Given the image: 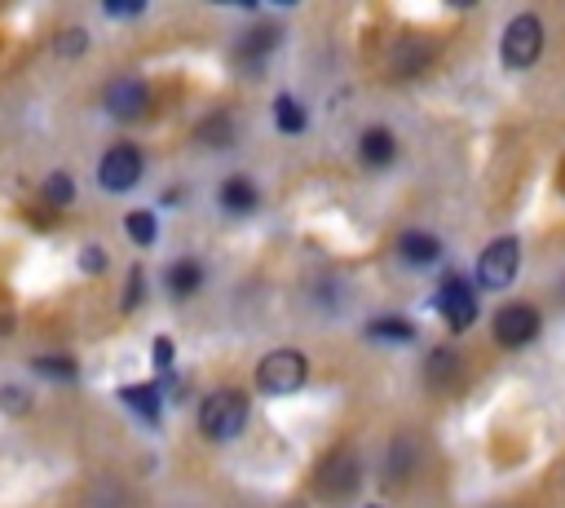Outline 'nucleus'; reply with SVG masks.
Listing matches in <instances>:
<instances>
[{
	"mask_svg": "<svg viewBox=\"0 0 565 508\" xmlns=\"http://www.w3.org/2000/svg\"><path fill=\"white\" fill-rule=\"evenodd\" d=\"M243 424H247V398H243V393L216 389V393L203 398V406H199V428H203V437L230 442V437L243 433Z\"/></svg>",
	"mask_w": 565,
	"mask_h": 508,
	"instance_id": "obj_1",
	"label": "nucleus"
},
{
	"mask_svg": "<svg viewBox=\"0 0 565 508\" xmlns=\"http://www.w3.org/2000/svg\"><path fill=\"white\" fill-rule=\"evenodd\" d=\"M305 375H309L305 353H296V349H274V353H265V362L256 367V389L269 393V398H287V393H296V389L305 384Z\"/></svg>",
	"mask_w": 565,
	"mask_h": 508,
	"instance_id": "obj_2",
	"label": "nucleus"
},
{
	"mask_svg": "<svg viewBox=\"0 0 565 508\" xmlns=\"http://www.w3.org/2000/svg\"><path fill=\"white\" fill-rule=\"evenodd\" d=\"M499 53H503V66H512V71L534 66L539 53H543V22H539L534 13L512 18L508 31H503V49H499Z\"/></svg>",
	"mask_w": 565,
	"mask_h": 508,
	"instance_id": "obj_3",
	"label": "nucleus"
},
{
	"mask_svg": "<svg viewBox=\"0 0 565 508\" xmlns=\"http://www.w3.org/2000/svg\"><path fill=\"white\" fill-rule=\"evenodd\" d=\"M516 269H521V243H516V239H494V243L481 252V261H477V278H481V287H490V292L508 287V283L516 278Z\"/></svg>",
	"mask_w": 565,
	"mask_h": 508,
	"instance_id": "obj_4",
	"label": "nucleus"
},
{
	"mask_svg": "<svg viewBox=\"0 0 565 508\" xmlns=\"http://www.w3.org/2000/svg\"><path fill=\"white\" fill-rule=\"evenodd\" d=\"M97 177L106 190H132L141 181V155L137 146H110L97 163Z\"/></svg>",
	"mask_w": 565,
	"mask_h": 508,
	"instance_id": "obj_5",
	"label": "nucleus"
},
{
	"mask_svg": "<svg viewBox=\"0 0 565 508\" xmlns=\"http://www.w3.org/2000/svg\"><path fill=\"white\" fill-rule=\"evenodd\" d=\"M534 336H539V314H534V305H503V309L494 314V340H499V345L516 349V345H530Z\"/></svg>",
	"mask_w": 565,
	"mask_h": 508,
	"instance_id": "obj_6",
	"label": "nucleus"
},
{
	"mask_svg": "<svg viewBox=\"0 0 565 508\" xmlns=\"http://www.w3.org/2000/svg\"><path fill=\"white\" fill-rule=\"evenodd\" d=\"M437 309H441V318H446L455 331H463V327H472V318H477V296H472L468 283L446 278L441 292H437Z\"/></svg>",
	"mask_w": 565,
	"mask_h": 508,
	"instance_id": "obj_7",
	"label": "nucleus"
},
{
	"mask_svg": "<svg viewBox=\"0 0 565 508\" xmlns=\"http://www.w3.org/2000/svg\"><path fill=\"white\" fill-rule=\"evenodd\" d=\"M318 490L322 499H349L358 490V464L349 455H327L318 468Z\"/></svg>",
	"mask_w": 565,
	"mask_h": 508,
	"instance_id": "obj_8",
	"label": "nucleus"
},
{
	"mask_svg": "<svg viewBox=\"0 0 565 508\" xmlns=\"http://www.w3.org/2000/svg\"><path fill=\"white\" fill-rule=\"evenodd\" d=\"M146 102H150V93H146V84L137 75H124V80L106 84V110L119 115V119H137L146 110Z\"/></svg>",
	"mask_w": 565,
	"mask_h": 508,
	"instance_id": "obj_9",
	"label": "nucleus"
},
{
	"mask_svg": "<svg viewBox=\"0 0 565 508\" xmlns=\"http://www.w3.org/2000/svg\"><path fill=\"white\" fill-rule=\"evenodd\" d=\"M393 155H397V146H393V133H388V128H366V133H362V159H366L371 168L393 163Z\"/></svg>",
	"mask_w": 565,
	"mask_h": 508,
	"instance_id": "obj_10",
	"label": "nucleus"
},
{
	"mask_svg": "<svg viewBox=\"0 0 565 508\" xmlns=\"http://www.w3.org/2000/svg\"><path fill=\"white\" fill-rule=\"evenodd\" d=\"M397 247H402V256H406L411 265H428V261L441 256V243H437L433 234H419V230H406Z\"/></svg>",
	"mask_w": 565,
	"mask_h": 508,
	"instance_id": "obj_11",
	"label": "nucleus"
},
{
	"mask_svg": "<svg viewBox=\"0 0 565 508\" xmlns=\"http://www.w3.org/2000/svg\"><path fill=\"white\" fill-rule=\"evenodd\" d=\"M119 398H124L146 424H159V389H154V384H128V389H119Z\"/></svg>",
	"mask_w": 565,
	"mask_h": 508,
	"instance_id": "obj_12",
	"label": "nucleus"
},
{
	"mask_svg": "<svg viewBox=\"0 0 565 508\" xmlns=\"http://www.w3.org/2000/svg\"><path fill=\"white\" fill-rule=\"evenodd\" d=\"M221 203H225L230 212H252V208H256V186L243 181V177H230V181L221 186Z\"/></svg>",
	"mask_w": 565,
	"mask_h": 508,
	"instance_id": "obj_13",
	"label": "nucleus"
},
{
	"mask_svg": "<svg viewBox=\"0 0 565 508\" xmlns=\"http://www.w3.org/2000/svg\"><path fill=\"white\" fill-rule=\"evenodd\" d=\"M163 283H168L172 296H190V292H199V283H203V269H199L194 261H177Z\"/></svg>",
	"mask_w": 565,
	"mask_h": 508,
	"instance_id": "obj_14",
	"label": "nucleus"
},
{
	"mask_svg": "<svg viewBox=\"0 0 565 508\" xmlns=\"http://www.w3.org/2000/svg\"><path fill=\"white\" fill-rule=\"evenodd\" d=\"M274 44H278V31H274V27H256V31H247V40L238 44V53H243L247 62H256V57L269 53Z\"/></svg>",
	"mask_w": 565,
	"mask_h": 508,
	"instance_id": "obj_15",
	"label": "nucleus"
},
{
	"mask_svg": "<svg viewBox=\"0 0 565 508\" xmlns=\"http://www.w3.org/2000/svg\"><path fill=\"white\" fill-rule=\"evenodd\" d=\"M274 119H278L282 133H300V128H305V110H300V102L287 97V93L274 102Z\"/></svg>",
	"mask_w": 565,
	"mask_h": 508,
	"instance_id": "obj_16",
	"label": "nucleus"
},
{
	"mask_svg": "<svg viewBox=\"0 0 565 508\" xmlns=\"http://www.w3.org/2000/svg\"><path fill=\"white\" fill-rule=\"evenodd\" d=\"M128 234H132L141 247H150V243H154V234H159V225H154V212H146V208L128 212Z\"/></svg>",
	"mask_w": 565,
	"mask_h": 508,
	"instance_id": "obj_17",
	"label": "nucleus"
},
{
	"mask_svg": "<svg viewBox=\"0 0 565 508\" xmlns=\"http://www.w3.org/2000/svg\"><path fill=\"white\" fill-rule=\"evenodd\" d=\"M371 336H380V340H411L415 327L406 318H380V322H371Z\"/></svg>",
	"mask_w": 565,
	"mask_h": 508,
	"instance_id": "obj_18",
	"label": "nucleus"
},
{
	"mask_svg": "<svg viewBox=\"0 0 565 508\" xmlns=\"http://www.w3.org/2000/svg\"><path fill=\"white\" fill-rule=\"evenodd\" d=\"M44 199H49V203H66V199H71V177H66V172H53V177L44 181Z\"/></svg>",
	"mask_w": 565,
	"mask_h": 508,
	"instance_id": "obj_19",
	"label": "nucleus"
},
{
	"mask_svg": "<svg viewBox=\"0 0 565 508\" xmlns=\"http://www.w3.org/2000/svg\"><path fill=\"white\" fill-rule=\"evenodd\" d=\"M35 371H44V375H62V380H71V375H75V362H66V358H35Z\"/></svg>",
	"mask_w": 565,
	"mask_h": 508,
	"instance_id": "obj_20",
	"label": "nucleus"
},
{
	"mask_svg": "<svg viewBox=\"0 0 565 508\" xmlns=\"http://www.w3.org/2000/svg\"><path fill=\"white\" fill-rule=\"evenodd\" d=\"M168 362H172V340L159 336V340H154V367H168Z\"/></svg>",
	"mask_w": 565,
	"mask_h": 508,
	"instance_id": "obj_21",
	"label": "nucleus"
},
{
	"mask_svg": "<svg viewBox=\"0 0 565 508\" xmlns=\"http://www.w3.org/2000/svg\"><path fill=\"white\" fill-rule=\"evenodd\" d=\"M79 265H84V269H102V252H97V247H88V252L79 256Z\"/></svg>",
	"mask_w": 565,
	"mask_h": 508,
	"instance_id": "obj_22",
	"label": "nucleus"
}]
</instances>
